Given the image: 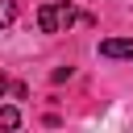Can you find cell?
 <instances>
[{"label":"cell","instance_id":"3957f363","mask_svg":"<svg viewBox=\"0 0 133 133\" xmlns=\"http://www.w3.org/2000/svg\"><path fill=\"white\" fill-rule=\"evenodd\" d=\"M0 129H21V108L4 104V108H0Z\"/></svg>","mask_w":133,"mask_h":133},{"label":"cell","instance_id":"277c9868","mask_svg":"<svg viewBox=\"0 0 133 133\" xmlns=\"http://www.w3.org/2000/svg\"><path fill=\"white\" fill-rule=\"evenodd\" d=\"M17 21V0H0V29H8Z\"/></svg>","mask_w":133,"mask_h":133},{"label":"cell","instance_id":"6da1fadb","mask_svg":"<svg viewBox=\"0 0 133 133\" xmlns=\"http://www.w3.org/2000/svg\"><path fill=\"white\" fill-rule=\"evenodd\" d=\"M75 21H79V8L66 4V0H54V4H42V8H37V29H42V33H62V29H71Z\"/></svg>","mask_w":133,"mask_h":133},{"label":"cell","instance_id":"5b68a950","mask_svg":"<svg viewBox=\"0 0 133 133\" xmlns=\"http://www.w3.org/2000/svg\"><path fill=\"white\" fill-rule=\"evenodd\" d=\"M8 91H12V83H8V75H4V71H0V100H4V96H8Z\"/></svg>","mask_w":133,"mask_h":133},{"label":"cell","instance_id":"7a4b0ae2","mask_svg":"<svg viewBox=\"0 0 133 133\" xmlns=\"http://www.w3.org/2000/svg\"><path fill=\"white\" fill-rule=\"evenodd\" d=\"M100 54H104V58H125V62H133V42H129V37H104V42H100Z\"/></svg>","mask_w":133,"mask_h":133}]
</instances>
